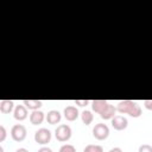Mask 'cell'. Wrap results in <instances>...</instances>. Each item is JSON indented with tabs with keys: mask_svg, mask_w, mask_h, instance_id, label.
I'll return each mask as SVG.
<instances>
[{
	"mask_svg": "<svg viewBox=\"0 0 152 152\" xmlns=\"http://www.w3.org/2000/svg\"><path fill=\"white\" fill-rule=\"evenodd\" d=\"M116 112H119L120 114H128L132 118H139L142 112L140 106L131 100H121L118 102L116 106Z\"/></svg>",
	"mask_w": 152,
	"mask_h": 152,
	"instance_id": "1",
	"label": "cell"
},
{
	"mask_svg": "<svg viewBox=\"0 0 152 152\" xmlns=\"http://www.w3.org/2000/svg\"><path fill=\"white\" fill-rule=\"evenodd\" d=\"M71 128L69 125L66 124H62L59 126H57V128L55 129V137L58 141L61 142H65L71 138Z\"/></svg>",
	"mask_w": 152,
	"mask_h": 152,
	"instance_id": "2",
	"label": "cell"
},
{
	"mask_svg": "<svg viewBox=\"0 0 152 152\" xmlns=\"http://www.w3.org/2000/svg\"><path fill=\"white\" fill-rule=\"evenodd\" d=\"M93 135L97 140H104L109 135V127L106 124H96L93 128Z\"/></svg>",
	"mask_w": 152,
	"mask_h": 152,
	"instance_id": "3",
	"label": "cell"
},
{
	"mask_svg": "<svg viewBox=\"0 0 152 152\" xmlns=\"http://www.w3.org/2000/svg\"><path fill=\"white\" fill-rule=\"evenodd\" d=\"M26 127L21 124H17L11 128V137L14 141H23L26 138Z\"/></svg>",
	"mask_w": 152,
	"mask_h": 152,
	"instance_id": "4",
	"label": "cell"
},
{
	"mask_svg": "<svg viewBox=\"0 0 152 152\" xmlns=\"http://www.w3.org/2000/svg\"><path fill=\"white\" fill-rule=\"evenodd\" d=\"M51 140V132L48 128H39L34 133V141L40 145H46Z\"/></svg>",
	"mask_w": 152,
	"mask_h": 152,
	"instance_id": "5",
	"label": "cell"
},
{
	"mask_svg": "<svg viewBox=\"0 0 152 152\" xmlns=\"http://www.w3.org/2000/svg\"><path fill=\"white\" fill-rule=\"evenodd\" d=\"M128 126V120L124 115H115L112 119V127L116 131H124Z\"/></svg>",
	"mask_w": 152,
	"mask_h": 152,
	"instance_id": "6",
	"label": "cell"
},
{
	"mask_svg": "<svg viewBox=\"0 0 152 152\" xmlns=\"http://www.w3.org/2000/svg\"><path fill=\"white\" fill-rule=\"evenodd\" d=\"M63 113H64V118L68 121H75L78 118V109L75 106H66Z\"/></svg>",
	"mask_w": 152,
	"mask_h": 152,
	"instance_id": "7",
	"label": "cell"
},
{
	"mask_svg": "<svg viewBox=\"0 0 152 152\" xmlns=\"http://www.w3.org/2000/svg\"><path fill=\"white\" fill-rule=\"evenodd\" d=\"M13 116L15 120L18 121H23L27 118V108L23 104H18L15 108H14V112H13Z\"/></svg>",
	"mask_w": 152,
	"mask_h": 152,
	"instance_id": "8",
	"label": "cell"
},
{
	"mask_svg": "<svg viewBox=\"0 0 152 152\" xmlns=\"http://www.w3.org/2000/svg\"><path fill=\"white\" fill-rule=\"evenodd\" d=\"M44 119H45V115H44V113H43L42 110H39V109L32 110V113L30 114V122H31L32 125H34V126L40 125V124L44 121Z\"/></svg>",
	"mask_w": 152,
	"mask_h": 152,
	"instance_id": "9",
	"label": "cell"
},
{
	"mask_svg": "<svg viewBox=\"0 0 152 152\" xmlns=\"http://www.w3.org/2000/svg\"><path fill=\"white\" fill-rule=\"evenodd\" d=\"M115 112H116V107H114L113 104L108 103V106L100 113V116L103 120H112L115 116Z\"/></svg>",
	"mask_w": 152,
	"mask_h": 152,
	"instance_id": "10",
	"label": "cell"
},
{
	"mask_svg": "<svg viewBox=\"0 0 152 152\" xmlns=\"http://www.w3.org/2000/svg\"><path fill=\"white\" fill-rule=\"evenodd\" d=\"M61 119H62V115H61V113H59L58 110L52 109V110H49L48 114H46V121H48L50 125L59 124Z\"/></svg>",
	"mask_w": 152,
	"mask_h": 152,
	"instance_id": "11",
	"label": "cell"
},
{
	"mask_svg": "<svg viewBox=\"0 0 152 152\" xmlns=\"http://www.w3.org/2000/svg\"><path fill=\"white\" fill-rule=\"evenodd\" d=\"M14 102L12 100H1L0 101V112L4 114H8L13 110Z\"/></svg>",
	"mask_w": 152,
	"mask_h": 152,
	"instance_id": "12",
	"label": "cell"
},
{
	"mask_svg": "<svg viewBox=\"0 0 152 152\" xmlns=\"http://www.w3.org/2000/svg\"><path fill=\"white\" fill-rule=\"evenodd\" d=\"M107 106H108V102L106 100H93L91 101V108L97 114H100Z\"/></svg>",
	"mask_w": 152,
	"mask_h": 152,
	"instance_id": "13",
	"label": "cell"
},
{
	"mask_svg": "<svg viewBox=\"0 0 152 152\" xmlns=\"http://www.w3.org/2000/svg\"><path fill=\"white\" fill-rule=\"evenodd\" d=\"M23 103L25 104L26 108H28V109H31V110H37V109H39V108L42 107V104H43V102H42L40 100H24Z\"/></svg>",
	"mask_w": 152,
	"mask_h": 152,
	"instance_id": "14",
	"label": "cell"
},
{
	"mask_svg": "<svg viewBox=\"0 0 152 152\" xmlns=\"http://www.w3.org/2000/svg\"><path fill=\"white\" fill-rule=\"evenodd\" d=\"M81 119H82V122H83L84 125H90V124L93 122V120H94V115L91 114L90 110H87V109H86V110L82 112Z\"/></svg>",
	"mask_w": 152,
	"mask_h": 152,
	"instance_id": "15",
	"label": "cell"
},
{
	"mask_svg": "<svg viewBox=\"0 0 152 152\" xmlns=\"http://www.w3.org/2000/svg\"><path fill=\"white\" fill-rule=\"evenodd\" d=\"M83 152H103V147L101 145H94V144H89L84 147Z\"/></svg>",
	"mask_w": 152,
	"mask_h": 152,
	"instance_id": "16",
	"label": "cell"
},
{
	"mask_svg": "<svg viewBox=\"0 0 152 152\" xmlns=\"http://www.w3.org/2000/svg\"><path fill=\"white\" fill-rule=\"evenodd\" d=\"M59 152H76V148L74 145H70V144H64L61 146L59 148Z\"/></svg>",
	"mask_w": 152,
	"mask_h": 152,
	"instance_id": "17",
	"label": "cell"
},
{
	"mask_svg": "<svg viewBox=\"0 0 152 152\" xmlns=\"http://www.w3.org/2000/svg\"><path fill=\"white\" fill-rule=\"evenodd\" d=\"M138 152H152V146L148 144H142L139 146Z\"/></svg>",
	"mask_w": 152,
	"mask_h": 152,
	"instance_id": "18",
	"label": "cell"
},
{
	"mask_svg": "<svg viewBox=\"0 0 152 152\" xmlns=\"http://www.w3.org/2000/svg\"><path fill=\"white\" fill-rule=\"evenodd\" d=\"M6 135H7V132H6V128L0 125V142H2L5 139H6Z\"/></svg>",
	"mask_w": 152,
	"mask_h": 152,
	"instance_id": "19",
	"label": "cell"
},
{
	"mask_svg": "<svg viewBox=\"0 0 152 152\" xmlns=\"http://www.w3.org/2000/svg\"><path fill=\"white\" fill-rule=\"evenodd\" d=\"M74 102H75V104H77L80 107H86L89 104V100H75Z\"/></svg>",
	"mask_w": 152,
	"mask_h": 152,
	"instance_id": "20",
	"label": "cell"
},
{
	"mask_svg": "<svg viewBox=\"0 0 152 152\" xmlns=\"http://www.w3.org/2000/svg\"><path fill=\"white\" fill-rule=\"evenodd\" d=\"M144 106L146 109L152 110V100H144Z\"/></svg>",
	"mask_w": 152,
	"mask_h": 152,
	"instance_id": "21",
	"label": "cell"
},
{
	"mask_svg": "<svg viewBox=\"0 0 152 152\" xmlns=\"http://www.w3.org/2000/svg\"><path fill=\"white\" fill-rule=\"evenodd\" d=\"M38 152H52V150L50 147H48V146H43V147H40L38 150Z\"/></svg>",
	"mask_w": 152,
	"mask_h": 152,
	"instance_id": "22",
	"label": "cell"
},
{
	"mask_svg": "<svg viewBox=\"0 0 152 152\" xmlns=\"http://www.w3.org/2000/svg\"><path fill=\"white\" fill-rule=\"evenodd\" d=\"M109 152H122V150L120 147H113L109 150Z\"/></svg>",
	"mask_w": 152,
	"mask_h": 152,
	"instance_id": "23",
	"label": "cell"
},
{
	"mask_svg": "<svg viewBox=\"0 0 152 152\" xmlns=\"http://www.w3.org/2000/svg\"><path fill=\"white\" fill-rule=\"evenodd\" d=\"M15 152H28V150H26V148H24V147H20V148H17Z\"/></svg>",
	"mask_w": 152,
	"mask_h": 152,
	"instance_id": "24",
	"label": "cell"
},
{
	"mask_svg": "<svg viewBox=\"0 0 152 152\" xmlns=\"http://www.w3.org/2000/svg\"><path fill=\"white\" fill-rule=\"evenodd\" d=\"M0 152H4V148H2V146H0Z\"/></svg>",
	"mask_w": 152,
	"mask_h": 152,
	"instance_id": "25",
	"label": "cell"
}]
</instances>
